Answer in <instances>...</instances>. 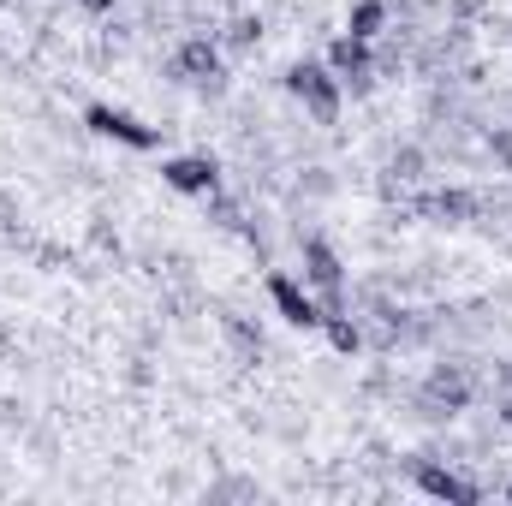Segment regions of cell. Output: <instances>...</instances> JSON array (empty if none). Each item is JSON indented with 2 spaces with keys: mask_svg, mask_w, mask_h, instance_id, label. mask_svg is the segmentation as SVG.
Masks as SVG:
<instances>
[{
  "mask_svg": "<svg viewBox=\"0 0 512 506\" xmlns=\"http://www.w3.org/2000/svg\"><path fill=\"white\" fill-rule=\"evenodd\" d=\"M286 90L310 108V120H316V126H334V120H340V78H334L328 66L298 60V66L286 72Z\"/></svg>",
  "mask_w": 512,
  "mask_h": 506,
  "instance_id": "1",
  "label": "cell"
},
{
  "mask_svg": "<svg viewBox=\"0 0 512 506\" xmlns=\"http://www.w3.org/2000/svg\"><path fill=\"white\" fill-rule=\"evenodd\" d=\"M471 370L465 364H435L429 376H423V387H417V411L423 417H459L465 405H471Z\"/></svg>",
  "mask_w": 512,
  "mask_h": 506,
  "instance_id": "2",
  "label": "cell"
},
{
  "mask_svg": "<svg viewBox=\"0 0 512 506\" xmlns=\"http://www.w3.org/2000/svg\"><path fill=\"white\" fill-rule=\"evenodd\" d=\"M304 280L316 286L322 316L346 310V262L334 256V245H328V239H304Z\"/></svg>",
  "mask_w": 512,
  "mask_h": 506,
  "instance_id": "3",
  "label": "cell"
},
{
  "mask_svg": "<svg viewBox=\"0 0 512 506\" xmlns=\"http://www.w3.org/2000/svg\"><path fill=\"white\" fill-rule=\"evenodd\" d=\"M173 84H197L203 96H221V84H227V72H221V48L209 42V36H191L179 54H173Z\"/></svg>",
  "mask_w": 512,
  "mask_h": 506,
  "instance_id": "4",
  "label": "cell"
},
{
  "mask_svg": "<svg viewBox=\"0 0 512 506\" xmlns=\"http://www.w3.org/2000/svg\"><path fill=\"white\" fill-rule=\"evenodd\" d=\"M411 483H417L429 501H447V506H477L483 501L477 483H465L453 465H435V459H411Z\"/></svg>",
  "mask_w": 512,
  "mask_h": 506,
  "instance_id": "5",
  "label": "cell"
},
{
  "mask_svg": "<svg viewBox=\"0 0 512 506\" xmlns=\"http://www.w3.org/2000/svg\"><path fill=\"white\" fill-rule=\"evenodd\" d=\"M84 120H90V131H102V137H114V143H126V149H155V143H161V131H155V126H143L137 114L108 108V102H90V108H84Z\"/></svg>",
  "mask_w": 512,
  "mask_h": 506,
  "instance_id": "6",
  "label": "cell"
},
{
  "mask_svg": "<svg viewBox=\"0 0 512 506\" xmlns=\"http://www.w3.org/2000/svg\"><path fill=\"white\" fill-rule=\"evenodd\" d=\"M328 72L364 96V90L376 84V72H370V42H364V36H352V30H346V36H334V42H328Z\"/></svg>",
  "mask_w": 512,
  "mask_h": 506,
  "instance_id": "7",
  "label": "cell"
},
{
  "mask_svg": "<svg viewBox=\"0 0 512 506\" xmlns=\"http://www.w3.org/2000/svg\"><path fill=\"white\" fill-rule=\"evenodd\" d=\"M268 298H274V310H280L292 328H322V304H316V298L286 274V268H274V274H268Z\"/></svg>",
  "mask_w": 512,
  "mask_h": 506,
  "instance_id": "8",
  "label": "cell"
},
{
  "mask_svg": "<svg viewBox=\"0 0 512 506\" xmlns=\"http://www.w3.org/2000/svg\"><path fill=\"white\" fill-rule=\"evenodd\" d=\"M161 179L173 185V191H185V197H215V161L209 155H173V161H161Z\"/></svg>",
  "mask_w": 512,
  "mask_h": 506,
  "instance_id": "9",
  "label": "cell"
},
{
  "mask_svg": "<svg viewBox=\"0 0 512 506\" xmlns=\"http://www.w3.org/2000/svg\"><path fill=\"white\" fill-rule=\"evenodd\" d=\"M423 209H429V215H441V221H453V227H459V221H471V215H477V209H483V197H471V191H441V197H429V203H423Z\"/></svg>",
  "mask_w": 512,
  "mask_h": 506,
  "instance_id": "10",
  "label": "cell"
},
{
  "mask_svg": "<svg viewBox=\"0 0 512 506\" xmlns=\"http://www.w3.org/2000/svg\"><path fill=\"white\" fill-rule=\"evenodd\" d=\"M382 24H387V0H358V6H352V18H346V30H352V36H364V42H376V36H382Z\"/></svg>",
  "mask_w": 512,
  "mask_h": 506,
  "instance_id": "11",
  "label": "cell"
},
{
  "mask_svg": "<svg viewBox=\"0 0 512 506\" xmlns=\"http://www.w3.org/2000/svg\"><path fill=\"white\" fill-rule=\"evenodd\" d=\"M322 328H328V346H334V352H346V358H352V352L364 346V328H358V322H352L346 310H334V316H322Z\"/></svg>",
  "mask_w": 512,
  "mask_h": 506,
  "instance_id": "12",
  "label": "cell"
},
{
  "mask_svg": "<svg viewBox=\"0 0 512 506\" xmlns=\"http://www.w3.org/2000/svg\"><path fill=\"white\" fill-rule=\"evenodd\" d=\"M221 328H227V340H233V352H239V364H256V358H262V334H256V328L245 322V316H227Z\"/></svg>",
  "mask_w": 512,
  "mask_h": 506,
  "instance_id": "13",
  "label": "cell"
},
{
  "mask_svg": "<svg viewBox=\"0 0 512 506\" xmlns=\"http://www.w3.org/2000/svg\"><path fill=\"white\" fill-rule=\"evenodd\" d=\"M256 36H262V24H256V18H239V24L227 30V42H233V48H251Z\"/></svg>",
  "mask_w": 512,
  "mask_h": 506,
  "instance_id": "14",
  "label": "cell"
},
{
  "mask_svg": "<svg viewBox=\"0 0 512 506\" xmlns=\"http://www.w3.org/2000/svg\"><path fill=\"white\" fill-rule=\"evenodd\" d=\"M393 173H399V179H417V173H423V155H417V149H399V155H393Z\"/></svg>",
  "mask_w": 512,
  "mask_h": 506,
  "instance_id": "15",
  "label": "cell"
},
{
  "mask_svg": "<svg viewBox=\"0 0 512 506\" xmlns=\"http://www.w3.org/2000/svg\"><path fill=\"white\" fill-rule=\"evenodd\" d=\"M489 155H495V161L512 173V131H489Z\"/></svg>",
  "mask_w": 512,
  "mask_h": 506,
  "instance_id": "16",
  "label": "cell"
},
{
  "mask_svg": "<svg viewBox=\"0 0 512 506\" xmlns=\"http://www.w3.org/2000/svg\"><path fill=\"white\" fill-rule=\"evenodd\" d=\"M0 227H12V203L6 197H0Z\"/></svg>",
  "mask_w": 512,
  "mask_h": 506,
  "instance_id": "17",
  "label": "cell"
},
{
  "mask_svg": "<svg viewBox=\"0 0 512 506\" xmlns=\"http://www.w3.org/2000/svg\"><path fill=\"white\" fill-rule=\"evenodd\" d=\"M84 6H90V12H114V0H84Z\"/></svg>",
  "mask_w": 512,
  "mask_h": 506,
  "instance_id": "18",
  "label": "cell"
},
{
  "mask_svg": "<svg viewBox=\"0 0 512 506\" xmlns=\"http://www.w3.org/2000/svg\"><path fill=\"white\" fill-rule=\"evenodd\" d=\"M507 501H512V483H507Z\"/></svg>",
  "mask_w": 512,
  "mask_h": 506,
  "instance_id": "19",
  "label": "cell"
}]
</instances>
